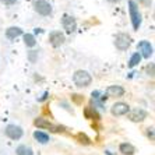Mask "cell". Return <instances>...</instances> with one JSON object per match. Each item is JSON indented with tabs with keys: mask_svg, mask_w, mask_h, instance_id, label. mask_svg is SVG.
<instances>
[{
	"mask_svg": "<svg viewBox=\"0 0 155 155\" xmlns=\"http://www.w3.org/2000/svg\"><path fill=\"white\" fill-rule=\"evenodd\" d=\"M73 83L76 84L78 88H85V87H90L92 83V77L88 71L85 70H77L74 74H73Z\"/></svg>",
	"mask_w": 155,
	"mask_h": 155,
	"instance_id": "1",
	"label": "cell"
},
{
	"mask_svg": "<svg viewBox=\"0 0 155 155\" xmlns=\"http://www.w3.org/2000/svg\"><path fill=\"white\" fill-rule=\"evenodd\" d=\"M129 14L131 20V25L134 29H138L141 25V13L138 10V4L134 0H129Z\"/></svg>",
	"mask_w": 155,
	"mask_h": 155,
	"instance_id": "2",
	"label": "cell"
},
{
	"mask_svg": "<svg viewBox=\"0 0 155 155\" xmlns=\"http://www.w3.org/2000/svg\"><path fill=\"white\" fill-rule=\"evenodd\" d=\"M34 124L39 129H46L49 131H53V133H63L66 127L64 126H59V124H53L52 122H49L48 119H43V117H38V119L34 120Z\"/></svg>",
	"mask_w": 155,
	"mask_h": 155,
	"instance_id": "3",
	"label": "cell"
},
{
	"mask_svg": "<svg viewBox=\"0 0 155 155\" xmlns=\"http://www.w3.org/2000/svg\"><path fill=\"white\" fill-rule=\"evenodd\" d=\"M130 45H131V36L129 35V34L126 32H120L116 35L115 38V46L117 51L120 52H124L127 51L130 48Z\"/></svg>",
	"mask_w": 155,
	"mask_h": 155,
	"instance_id": "4",
	"label": "cell"
},
{
	"mask_svg": "<svg viewBox=\"0 0 155 155\" xmlns=\"http://www.w3.org/2000/svg\"><path fill=\"white\" fill-rule=\"evenodd\" d=\"M4 134H6L10 140L17 141V140H20V138H22L24 130H22V127L17 126V124H7L6 129H4Z\"/></svg>",
	"mask_w": 155,
	"mask_h": 155,
	"instance_id": "5",
	"label": "cell"
},
{
	"mask_svg": "<svg viewBox=\"0 0 155 155\" xmlns=\"http://www.w3.org/2000/svg\"><path fill=\"white\" fill-rule=\"evenodd\" d=\"M34 8H35V11L38 14L43 15V17L52 14V6L46 0H36L35 3H34Z\"/></svg>",
	"mask_w": 155,
	"mask_h": 155,
	"instance_id": "6",
	"label": "cell"
},
{
	"mask_svg": "<svg viewBox=\"0 0 155 155\" xmlns=\"http://www.w3.org/2000/svg\"><path fill=\"white\" fill-rule=\"evenodd\" d=\"M147 116H148V112L144 110V109H141V108H136V109H133V110H130V112L127 113L129 120L130 122H134V123L144 122V120L147 119Z\"/></svg>",
	"mask_w": 155,
	"mask_h": 155,
	"instance_id": "7",
	"label": "cell"
},
{
	"mask_svg": "<svg viewBox=\"0 0 155 155\" xmlns=\"http://www.w3.org/2000/svg\"><path fill=\"white\" fill-rule=\"evenodd\" d=\"M61 25H63V29H66V32L73 34L77 29V21L74 17L64 14L61 18Z\"/></svg>",
	"mask_w": 155,
	"mask_h": 155,
	"instance_id": "8",
	"label": "cell"
},
{
	"mask_svg": "<svg viewBox=\"0 0 155 155\" xmlns=\"http://www.w3.org/2000/svg\"><path fill=\"white\" fill-rule=\"evenodd\" d=\"M110 112H112L113 116H124L130 112V106L126 102H116V104L112 105Z\"/></svg>",
	"mask_w": 155,
	"mask_h": 155,
	"instance_id": "9",
	"label": "cell"
},
{
	"mask_svg": "<svg viewBox=\"0 0 155 155\" xmlns=\"http://www.w3.org/2000/svg\"><path fill=\"white\" fill-rule=\"evenodd\" d=\"M64 42H66V36H64V34L60 32V31H53V32L49 34V43H51L53 48L61 46Z\"/></svg>",
	"mask_w": 155,
	"mask_h": 155,
	"instance_id": "10",
	"label": "cell"
},
{
	"mask_svg": "<svg viewBox=\"0 0 155 155\" xmlns=\"http://www.w3.org/2000/svg\"><path fill=\"white\" fill-rule=\"evenodd\" d=\"M138 49H140V56L144 59H150L152 56V45L148 41H141L138 42Z\"/></svg>",
	"mask_w": 155,
	"mask_h": 155,
	"instance_id": "11",
	"label": "cell"
},
{
	"mask_svg": "<svg viewBox=\"0 0 155 155\" xmlns=\"http://www.w3.org/2000/svg\"><path fill=\"white\" fill-rule=\"evenodd\" d=\"M124 88L122 85H109L106 88V97H123Z\"/></svg>",
	"mask_w": 155,
	"mask_h": 155,
	"instance_id": "12",
	"label": "cell"
},
{
	"mask_svg": "<svg viewBox=\"0 0 155 155\" xmlns=\"http://www.w3.org/2000/svg\"><path fill=\"white\" fill-rule=\"evenodd\" d=\"M21 35H22V29L20 27H8L6 29V38L7 39H15V38Z\"/></svg>",
	"mask_w": 155,
	"mask_h": 155,
	"instance_id": "13",
	"label": "cell"
},
{
	"mask_svg": "<svg viewBox=\"0 0 155 155\" xmlns=\"http://www.w3.org/2000/svg\"><path fill=\"white\" fill-rule=\"evenodd\" d=\"M119 152L123 155H134L136 154V147L130 143H122L119 145Z\"/></svg>",
	"mask_w": 155,
	"mask_h": 155,
	"instance_id": "14",
	"label": "cell"
},
{
	"mask_svg": "<svg viewBox=\"0 0 155 155\" xmlns=\"http://www.w3.org/2000/svg\"><path fill=\"white\" fill-rule=\"evenodd\" d=\"M34 138H35L39 144H48L51 138H49V134H46L45 131H41V130H36L34 131Z\"/></svg>",
	"mask_w": 155,
	"mask_h": 155,
	"instance_id": "15",
	"label": "cell"
},
{
	"mask_svg": "<svg viewBox=\"0 0 155 155\" xmlns=\"http://www.w3.org/2000/svg\"><path fill=\"white\" fill-rule=\"evenodd\" d=\"M15 154L17 155H34V150L29 145L21 144L15 148Z\"/></svg>",
	"mask_w": 155,
	"mask_h": 155,
	"instance_id": "16",
	"label": "cell"
},
{
	"mask_svg": "<svg viewBox=\"0 0 155 155\" xmlns=\"http://www.w3.org/2000/svg\"><path fill=\"white\" fill-rule=\"evenodd\" d=\"M24 43L27 48H34L36 45V39L32 34H25L24 35Z\"/></svg>",
	"mask_w": 155,
	"mask_h": 155,
	"instance_id": "17",
	"label": "cell"
},
{
	"mask_svg": "<svg viewBox=\"0 0 155 155\" xmlns=\"http://www.w3.org/2000/svg\"><path fill=\"white\" fill-rule=\"evenodd\" d=\"M140 61H141V56H140V53H138V52H136V53H133V54H131V58H130L129 67H130V69H133V67H136Z\"/></svg>",
	"mask_w": 155,
	"mask_h": 155,
	"instance_id": "18",
	"label": "cell"
},
{
	"mask_svg": "<svg viewBox=\"0 0 155 155\" xmlns=\"http://www.w3.org/2000/svg\"><path fill=\"white\" fill-rule=\"evenodd\" d=\"M76 138L78 140L80 144H84V145H90L91 144V138L88 137L85 133H78L76 136Z\"/></svg>",
	"mask_w": 155,
	"mask_h": 155,
	"instance_id": "19",
	"label": "cell"
},
{
	"mask_svg": "<svg viewBox=\"0 0 155 155\" xmlns=\"http://www.w3.org/2000/svg\"><path fill=\"white\" fill-rule=\"evenodd\" d=\"M84 113H85V117L87 119H99V116L97 115V112H95L94 108H85V110H84Z\"/></svg>",
	"mask_w": 155,
	"mask_h": 155,
	"instance_id": "20",
	"label": "cell"
},
{
	"mask_svg": "<svg viewBox=\"0 0 155 155\" xmlns=\"http://www.w3.org/2000/svg\"><path fill=\"white\" fill-rule=\"evenodd\" d=\"M36 59H38V52H36V51L28 52V60L31 61V63H35Z\"/></svg>",
	"mask_w": 155,
	"mask_h": 155,
	"instance_id": "21",
	"label": "cell"
},
{
	"mask_svg": "<svg viewBox=\"0 0 155 155\" xmlns=\"http://www.w3.org/2000/svg\"><path fill=\"white\" fill-rule=\"evenodd\" d=\"M71 99L76 102V104H81V102L84 101V98L81 97V95H78V94H73L71 95Z\"/></svg>",
	"mask_w": 155,
	"mask_h": 155,
	"instance_id": "22",
	"label": "cell"
},
{
	"mask_svg": "<svg viewBox=\"0 0 155 155\" xmlns=\"http://www.w3.org/2000/svg\"><path fill=\"white\" fill-rule=\"evenodd\" d=\"M147 136H148V138L154 140V126H151V127H148L147 129Z\"/></svg>",
	"mask_w": 155,
	"mask_h": 155,
	"instance_id": "23",
	"label": "cell"
},
{
	"mask_svg": "<svg viewBox=\"0 0 155 155\" xmlns=\"http://www.w3.org/2000/svg\"><path fill=\"white\" fill-rule=\"evenodd\" d=\"M15 2L17 0H0V3H3L4 6H13V4H15Z\"/></svg>",
	"mask_w": 155,
	"mask_h": 155,
	"instance_id": "24",
	"label": "cell"
},
{
	"mask_svg": "<svg viewBox=\"0 0 155 155\" xmlns=\"http://www.w3.org/2000/svg\"><path fill=\"white\" fill-rule=\"evenodd\" d=\"M151 2L152 0H138V3L143 4L144 7H150V6H151Z\"/></svg>",
	"mask_w": 155,
	"mask_h": 155,
	"instance_id": "25",
	"label": "cell"
},
{
	"mask_svg": "<svg viewBox=\"0 0 155 155\" xmlns=\"http://www.w3.org/2000/svg\"><path fill=\"white\" fill-rule=\"evenodd\" d=\"M147 73H148V76H154V64L151 63V66H148L147 67Z\"/></svg>",
	"mask_w": 155,
	"mask_h": 155,
	"instance_id": "26",
	"label": "cell"
},
{
	"mask_svg": "<svg viewBox=\"0 0 155 155\" xmlns=\"http://www.w3.org/2000/svg\"><path fill=\"white\" fill-rule=\"evenodd\" d=\"M48 95H49V92H43V95H42V97H41V98H38V101H39V102H43V101H45V99H46V98H48Z\"/></svg>",
	"mask_w": 155,
	"mask_h": 155,
	"instance_id": "27",
	"label": "cell"
},
{
	"mask_svg": "<svg viewBox=\"0 0 155 155\" xmlns=\"http://www.w3.org/2000/svg\"><path fill=\"white\" fill-rule=\"evenodd\" d=\"M108 2H109V3H119L120 0H108Z\"/></svg>",
	"mask_w": 155,
	"mask_h": 155,
	"instance_id": "28",
	"label": "cell"
},
{
	"mask_svg": "<svg viewBox=\"0 0 155 155\" xmlns=\"http://www.w3.org/2000/svg\"><path fill=\"white\" fill-rule=\"evenodd\" d=\"M41 32H42V29H41V28H36L35 29V34H41Z\"/></svg>",
	"mask_w": 155,
	"mask_h": 155,
	"instance_id": "29",
	"label": "cell"
}]
</instances>
